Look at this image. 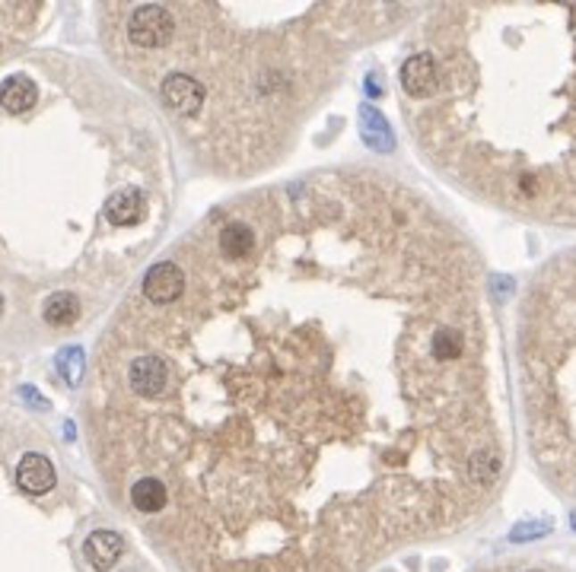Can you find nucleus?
I'll return each mask as SVG.
<instances>
[{"mask_svg": "<svg viewBox=\"0 0 576 572\" xmlns=\"http://www.w3.org/2000/svg\"><path fill=\"white\" fill-rule=\"evenodd\" d=\"M58 369H61V376H64L71 385L80 382V376H83V350L80 347L64 350V353L58 356Z\"/></svg>", "mask_w": 576, "mask_h": 572, "instance_id": "12", "label": "nucleus"}, {"mask_svg": "<svg viewBox=\"0 0 576 572\" xmlns=\"http://www.w3.org/2000/svg\"><path fill=\"white\" fill-rule=\"evenodd\" d=\"M402 87L408 95L423 99L439 87V64L433 54H411L402 67Z\"/></svg>", "mask_w": 576, "mask_h": 572, "instance_id": "4", "label": "nucleus"}, {"mask_svg": "<svg viewBox=\"0 0 576 572\" xmlns=\"http://www.w3.org/2000/svg\"><path fill=\"white\" fill-rule=\"evenodd\" d=\"M160 93H163V102H166V109L175 112V115H185V118L197 115L207 99L205 83L188 77V73H169L166 80H163Z\"/></svg>", "mask_w": 576, "mask_h": 572, "instance_id": "3", "label": "nucleus"}, {"mask_svg": "<svg viewBox=\"0 0 576 572\" xmlns=\"http://www.w3.org/2000/svg\"><path fill=\"white\" fill-rule=\"evenodd\" d=\"M38 99V89L36 83L26 77V73H13L7 80L0 83V105L13 115H22V112H29Z\"/></svg>", "mask_w": 576, "mask_h": 572, "instance_id": "9", "label": "nucleus"}, {"mask_svg": "<svg viewBox=\"0 0 576 572\" xmlns=\"http://www.w3.org/2000/svg\"><path fill=\"white\" fill-rule=\"evenodd\" d=\"M146 213V201L138 188H121L109 197L105 203V217H109L112 226H134L140 223Z\"/></svg>", "mask_w": 576, "mask_h": 572, "instance_id": "7", "label": "nucleus"}, {"mask_svg": "<svg viewBox=\"0 0 576 572\" xmlns=\"http://www.w3.org/2000/svg\"><path fill=\"white\" fill-rule=\"evenodd\" d=\"M529 572H538V569H529Z\"/></svg>", "mask_w": 576, "mask_h": 572, "instance_id": "14", "label": "nucleus"}, {"mask_svg": "<svg viewBox=\"0 0 576 572\" xmlns=\"http://www.w3.org/2000/svg\"><path fill=\"white\" fill-rule=\"evenodd\" d=\"M0 311H4V296H0Z\"/></svg>", "mask_w": 576, "mask_h": 572, "instance_id": "13", "label": "nucleus"}, {"mask_svg": "<svg viewBox=\"0 0 576 572\" xmlns=\"http://www.w3.org/2000/svg\"><path fill=\"white\" fill-rule=\"evenodd\" d=\"M54 468L52 461L45 455H36V452H29V455H22L20 468H16V484L22 486L26 493H32V496H42V493H48L54 486Z\"/></svg>", "mask_w": 576, "mask_h": 572, "instance_id": "5", "label": "nucleus"}, {"mask_svg": "<svg viewBox=\"0 0 576 572\" xmlns=\"http://www.w3.org/2000/svg\"><path fill=\"white\" fill-rule=\"evenodd\" d=\"M185 296V270L175 261H160L144 274V299L150 305H172Z\"/></svg>", "mask_w": 576, "mask_h": 572, "instance_id": "2", "label": "nucleus"}, {"mask_svg": "<svg viewBox=\"0 0 576 572\" xmlns=\"http://www.w3.org/2000/svg\"><path fill=\"white\" fill-rule=\"evenodd\" d=\"M360 118H363V128H366L363 131L366 144L376 146V150H388V146H392V134H388L386 118L372 109V105H363V109H360Z\"/></svg>", "mask_w": 576, "mask_h": 572, "instance_id": "11", "label": "nucleus"}, {"mask_svg": "<svg viewBox=\"0 0 576 572\" xmlns=\"http://www.w3.org/2000/svg\"><path fill=\"white\" fill-rule=\"evenodd\" d=\"M42 315L48 325L67 327L77 321V315H80V299L73 296V293H54V296H48V303H45Z\"/></svg>", "mask_w": 576, "mask_h": 572, "instance_id": "10", "label": "nucleus"}, {"mask_svg": "<svg viewBox=\"0 0 576 572\" xmlns=\"http://www.w3.org/2000/svg\"><path fill=\"white\" fill-rule=\"evenodd\" d=\"M175 36V16L172 10L160 7V4H146L138 7L128 20V38H131L138 48H163L169 45Z\"/></svg>", "mask_w": 576, "mask_h": 572, "instance_id": "1", "label": "nucleus"}, {"mask_svg": "<svg viewBox=\"0 0 576 572\" xmlns=\"http://www.w3.org/2000/svg\"><path fill=\"white\" fill-rule=\"evenodd\" d=\"M128 496H131L134 512L146 515V518H154V515L166 512V506H169L166 486H163L156 477H140V480H134L131 490H128Z\"/></svg>", "mask_w": 576, "mask_h": 572, "instance_id": "8", "label": "nucleus"}, {"mask_svg": "<svg viewBox=\"0 0 576 572\" xmlns=\"http://www.w3.org/2000/svg\"><path fill=\"white\" fill-rule=\"evenodd\" d=\"M83 553H87V563L93 566V569L109 572L112 566L121 560L124 541H121V535H115V531H93V535L87 537V543H83Z\"/></svg>", "mask_w": 576, "mask_h": 572, "instance_id": "6", "label": "nucleus"}]
</instances>
